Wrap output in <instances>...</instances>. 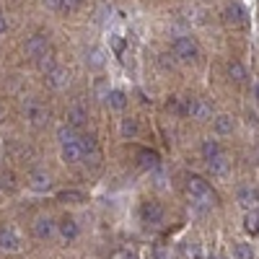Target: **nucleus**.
Wrapping results in <instances>:
<instances>
[{"mask_svg":"<svg viewBox=\"0 0 259 259\" xmlns=\"http://www.w3.org/2000/svg\"><path fill=\"white\" fill-rule=\"evenodd\" d=\"M187 192L192 197V205L200 207V210H207V207L218 205V194H215L212 187L205 179H200V177H189L187 179Z\"/></svg>","mask_w":259,"mask_h":259,"instance_id":"nucleus-1","label":"nucleus"},{"mask_svg":"<svg viewBox=\"0 0 259 259\" xmlns=\"http://www.w3.org/2000/svg\"><path fill=\"white\" fill-rule=\"evenodd\" d=\"M171 50H174V57H179L182 62H194L200 57V50L192 41V36H177L174 45H171Z\"/></svg>","mask_w":259,"mask_h":259,"instance_id":"nucleus-2","label":"nucleus"},{"mask_svg":"<svg viewBox=\"0 0 259 259\" xmlns=\"http://www.w3.org/2000/svg\"><path fill=\"white\" fill-rule=\"evenodd\" d=\"M182 117H192V119H207L210 117V106L202 101V99H182V109H179Z\"/></svg>","mask_w":259,"mask_h":259,"instance_id":"nucleus-3","label":"nucleus"},{"mask_svg":"<svg viewBox=\"0 0 259 259\" xmlns=\"http://www.w3.org/2000/svg\"><path fill=\"white\" fill-rule=\"evenodd\" d=\"M163 215H166V212H163V207H161L158 202H150V200H148V202L140 205V221H143L148 228H158V226L163 223Z\"/></svg>","mask_w":259,"mask_h":259,"instance_id":"nucleus-4","label":"nucleus"},{"mask_svg":"<svg viewBox=\"0 0 259 259\" xmlns=\"http://www.w3.org/2000/svg\"><path fill=\"white\" fill-rule=\"evenodd\" d=\"M24 114H26V119L34 124V127H39V124H45L47 119H50V112H47V106L45 104H39L36 99H29L26 104H24Z\"/></svg>","mask_w":259,"mask_h":259,"instance_id":"nucleus-5","label":"nucleus"},{"mask_svg":"<svg viewBox=\"0 0 259 259\" xmlns=\"http://www.w3.org/2000/svg\"><path fill=\"white\" fill-rule=\"evenodd\" d=\"M223 21H226V26H233V29L244 26L246 24V8L239 3H228L223 8Z\"/></svg>","mask_w":259,"mask_h":259,"instance_id":"nucleus-6","label":"nucleus"},{"mask_svg":"<svg viewBox=\"0 0 259 259\" xmlns=\"http://www.w3.org/2000/svg\"><path fill=\"white\" fill-rule=\"evenodd\" d=\"M47 50H50V36L47 34H34V36L26 39V55L29 57L39 60L41 55H47Z\"/></svg>","mask_w":259,"mask_h":259,"instance_id":"nucleus-7","label":"nucleus"},{"mask_svg":"<svg viewBox=\"0 0 259 259\" xmlns=\"http://www.w3.org/2000/svg\"><path fill=\"white\" fill-rule=\"evenodd\" d=\"M55 233H57V223L50 218V215H39V218L34 221V236L36 239L47 241V239H52Z\"/></svg>","mask_w":259,"mask_h":259,"instance_id":"nucleus-8","label":"nucleus"},{"mask_svg":"<svg viewBox=\"0 0 259 259\" xmlns=\"http://www.w3.org/2000/svg\"><path fill=\"white\" fill-rule=\"evenodd\" d=\"M0 249H3V251H18L21 249V239H18L16 228L0 226Z\"/></svg>","mask_w":259,"mask_h":259,"instance_id":"nucleus-9","label":"nucleus"},{"mask_svg":"<svg viewBox=\"0 0 259 259\" xmlns=\"http://www.w3.org/2000/svg\"><path fill=\"white\" fill-rule=\"evenodd\" d=\"M57 231L65 241H75L78 236H80V226L75 223V218H70V215H65V218L57 223Z\"/></svg>","mask_w":259,"mask_h":259,"instance_id":"nucleus-10","label":"nucleus"},{"mask_svg":"<svg viewBox=\"0 0 259 259\" xmlns=\"http://www.w3.org/2000/svg\"><path fill=\"white\" fill-rule=\"evenodd\" d=\"M207 168H210L212 177H228V171H231V158H228L226 153H218L215 158L207 161Z\"/></svg>","mask_w":259,"mask_h":259,"instance_id":"nucleus-11","label":"nucleus"},{"mask_svg":"<svg viewBox=\"0 0 259 259\" xmlns=\"http://www.w3.org/2000/svg\"><path fill=\"white\" fill-rule=\"evenodd\" d=\"M60 156H62V161H65V163H78V161L83 158V153H80V145H78V140L62 143V145H60Z\"/></svg>","mask_w":259,"mask_h":259,"instance_id":"nucleus-12","label":"nucleus"},{"mask_svg":"<svg viewBox=\"0 0 259 259\" xmlns=\"http://www.w3.org/2000/svg\"><path fill=\"white\" fill-rule=\"evenodd\" d=\"M47 83L52 85V89H65V85L70 83V70L68 68H55L52 73H47Z\"/></svg>","mask_w":259,"mask_h":259,"instance_id":"nucleus-13","label":"nucleus"},{"mask_svg":"<svg viewBox=\"0 0 259 259\" xmlns=\"http://www.w3.org/2000/svg\"><path fill=\"white\" fill-rule=\"evenodd\" d=\"M78 145H80L83 158H96L99 156V143H96L94 135H78Z\"/></svg>","mask_w":259,"mask_h":259,"instance_id":"nucleus-14","label":"nucleus"},{"mask_svg":"<svg viewBox=\"0 0 259 259\" xmlns=\"http://www.w3.org/2000/svg\"><path fill=\"white\" fill-rule=\"evenodd\" d=\"M212 130L218 135H231L233 130H236V119L231 114H218V117L212 119Z\"/></svg>","mask_w":259,"mask_h":259,"instance_id":"nucleus-15","label":"nucleus"},{"mask_svg":"<svg viewBox=\"0 0 259 259\" xmlns=\"http://www.w3.org/2000/svg\"><path fill=\"white\" fill-rule=\"evenodd\" d=\"M29 187H31L34 192H50L52 179H50L47 171H34V174L29 177Z\"/></svg>","mask_w":259,"mask_h":259,"instance_id":"nucleus-16","label":"nucleus"},{"mask_svg":"<svg viewBox=\"0 0 259 259\" xmlns=\"http://www.w3.org/2000/svg\"><path fill=\"white\" fill-rule=\"evenodd\" d=\"M85 119H89V112H85V106L73 104L70 109H68V124H70V127H83Z\"/></svg>","mask_w":259,"mask_h":259,"instance_id":"nucleus-17","label":"nucleus"},{"mask_svg":"<svg viewBox=\"0 0 259 259\" xmlns=\"http://www.w3.org/2000/svg\"><path fill=\"white\" fill-rule=\"evenodd\" d=\"M138 161H140V166H143V168H150V171L161 166V156L156 153V150H148V148L138 153Z\"/></svg>","mask_w":259,"mask_h":259,"instance_id":"nucleus-18","label":"nucleus"},{"mask_svg":"<svg viewBox=\"0 0 259 259\" xmlns=\"http://www.w3.org/2000/svg\"><path fill=\"white\" fill-rule=\"evenodd\" d=\"M236 200H239V205H241V207H246V210H249L254 202H259V200H256V189H254V187H239V192H236Z\"/></svg>","mask_w":259,"mask_h":259,"instance_id":"nucleus-19","label":"nucleus"},{"mask_svg":"<svg viewBox=\"0 0 259 259\" xmlns=\"http://www.w3.org/2000/svg\"><path fill=\"white\" fill-rule=\"evenodd\" d=\"M104 99H106V104H109V109H117V112L127 106V96H124V91H119V89H112Z\"/></svg>","mask_w":259,"mask_h":259,"instance_id":"nucleus-20","label":"nucleus"},{"mask_svg":"<svg viewBox=\"0 0 259 259\" xmlns=\"http://www.w3.org/2000/svg\"><path fill=\"white\" fill-rule=\"evenodd\" d=\"M119 133H122V138H138L140 135V124H138V119H133V117H127V119H122V127H119Z\"/></svg>","mask_w":259,"mask_h":259,"instance_id":"nucleus-21","label":"nucleus"},{"mask_svg":"<svg viewBox=\"0 0 259 259\" xmlns=\"http://www.w3.org/2000/svg\"><path fill=\"white\" fill-rule=\"evenodd\" d=\"M244 228H246V233L259 236V210H249L244 215Z\"/></svg>","mask_w":259,"mask_h":259,"instance_id":"nucleus-22","label":"nucleus"},{"mask_svg":"<svg viewBox=\"0 0 259 259\" xmlns=\"http://www.w3.org/2000/svg\"><path fill=\"white\" fill-rule=\"evenodd\" d=\"M228 75H231V80H236V83H244V80H246V68H244L239 60H231V62H228Z\"/></svg>","mask_w":259,"mask_h":259,"instance_id":"nucleus-23","label":"nucleus"},{"mask_svg":"<svg viewBox=\"0 0 259 259\" xmlns=\"http://www.w3.org/2000/svg\"><path fill=\"white\" fill-rule=\"evenodd\" d=\"M202 156H205V161H210V158H215V156H218V153H223V148H221V143L218 140H202Z\"/></svg>","mask_w":259,"mask_h":259,"instance_id":"nucleus-24","label":"nucleus"},{"mask_svg":"<svg viewBox=\"0 0 259 259\" xmlns=\"http://www.w3.org/2000/svg\"><path fill=\"white\" fill-rule=\"evenodd\" d=\"M233 259H254V249L244 241L233 244Z\"/></svg>","mask_w":259,"mask_h":259,"instance_id":"nucleus-25","label":"nucleus"},{"mask_svg":"<svg viewBox=\"0 0 259 259\" xmlns=\"http://www.w3.org/2000/svg\"><path fill=\"white\" fill-rule=\"evenodd\" d=\"M57 140H60V145H62V143H70V140H78V135H75V127H70V124H62V127L57 130Z\"/></svg>","mask_w":259,"mask_h":259,"instance_id":"nucleus-26","label":"nucleus"},{"mask_svg":"<svg viewBox=\"0 0 259 259\" xmlns=\"http://www.w3.org/2000/svg\"><path fill=\"white\" fill-rule=\"evenodd\" d=\"M184 251H187L189 259H207L205 251H202V244H200V241H189V244L184 246Z\"/></svg>","mask_w":259,"mask_h":259,"instance_id":"nucleus-27","label":"nucleus"},{"mask_svg":"<svg viewBox=\"0 0 259 259\" xmlns=\"http://www.w3.org/2000/svg\"><path fill=\"white\" fill-rule=\"evenodd\" d=\"M57 200H62V202H83L85 197H83V192L65 189V192H60V194H57Z\"/></svg>","mask_w":259,"mask_h":259,"instance_id":"nucleus-28","label":"nucleus"},{"mask_svg":"<svg viewBox=\"0 0 259 259\" xmlns=\"http://www.w3.org/2000/svg\"><path fill=\"white\" fill-rule=\"evenodd\" d=\"M36 65H39V70L45 73V75H47V73H52V70L57 68V65H55V60H52V55H41V57L36 60Z\"/></svg>","mask_w":259,"mask_h":259,"instance_id":"nucleus-29","label":"nucleus"},{"mask_svg":"<svg viewBox=\"0 0 259 259\" xmlns=\"http://www.w3.org/2000/svg\"><path fill=\"white\" fill-rule=\"evenodd\" d=\"M124 47H127L124 36H112V50H114V55H122V52H124Z\"/></svg>","mask_w":259,"mask_h":259,"instance_id":"nucleus-30","label":"nucleus"},{"mask_svg":"<svg viewBox=\"0 0 259 259\" xmlns=\"http://www.w3.org/2000/svg\"><path fill=\"white\" fill-rule=\"evenodd\" d=\"M153 259H171V251L163 244H156L153 246Z\"/></svg>","mask_w":259,"mask_h":259,"instance_id":"nucleus-31","label":"nucleus"},{"mask_svg":"<svg viewBox=\"0 0 259 259\" xmlns=\"http://www.w3.org/2000/svg\"><path fill=\"white\" fill-rule=\"evenodd\" d=\"M41 3L52 11H65V0H41Z\"/></svg>","mask_w":259,"mask_h":259,"instance_id":"nucleus-32","label":"nucleus"},{"mask_svg":"<svg viewBox=\"0 0 259 259\" xmlns=\"http://www.w3.org/2000/svg\"><path fill=\"white\" fill-rule=\"evenodd\" d=\"M114 259H138V254H135V251H130V249H122V251H117Z\"/></svg>","mask_w":259,"mask_h":259,"instance_id":"nucleus-33","label":"nucleus"},{"mask_svg":"<svg viewBox=\"0 0 259 259\" xmlns=\"http://www.w3.org/2000/svg\"><path fill=\"white\" fill-rule=\"evenodd\" d=\"M83 3V0H65V11H70V8H78Z\"/></svg>","mask_w":259,"mask_h":259,"instance_id":"nucleus-34","label":"nucleus"},{"mask_svg":"<svg viewBox=\"0 0 259 259\" xmlns=\"http://www.w3.org/2000/svg\"><path fill=\"white\" fill-rule=\"evenodd\" d=\"M6 29H8V21L6 16H0V34H6Z\"/></svg>","mask_w":259,"mask_h":259,"instance_id":"nucleus-35","label":"nucleus"},{"mask_svg":"<svg viewBox=\"0 0 259 259\" xmlns=\"http://www.w3.org/2000/svg\"><path fill=\"white\" fill-rule=\"evenodd\" d=\"M91 62H94V65H101V55H99V52H91Z\"/></svg>","mask_w":259,"mask_h":259,"instance_id":"nucleus-36","label":"nucleus"},{"mask_svg":"<svg viewBox=\"0 0 259 259\" xmlns=\"http://www.w3.org/2000/svg\"><path fill=\"white\" fill-rule=\"evenodd\" d=\"M254 99H256V101H259V80H256V83H254Z\"/></svg>","mask_w":259,"mask_h":259,"instance_id":"nucleus-37","label":"nucleus"},{"mask_svg":"<svg viewBox=\"0 0 259 259\" xmlns=\"http://www.w3.org/2000/svg\"><path fill=\"white\" fill-rule=\"evenodd\" d=\"M207 259H228V256H223V254H210Z\"/></svg>","mask_w":259,"mask_h":259,"instance_id":"nucleus-38","label":"nucleus"},{"mask_svg":"<svg viewBox=\"0 0 259 259\" xmlns=\"http://www.w3.org/2000/svg\"><path fill=\"white\" fill-rule=\"evenodd\" d=\"M256 200H259V189H256Z\"/></svg>","mask_w":259,"mask_h":259,"instance_id":"nucleus-39","label":"nucleus"},{"mask_svg":"<svg viewBox=\"0 0 259 259\" xmlns=\"http://www.w3.org/2000/svg\"><path fill=\"white\" fill-rule=\"evenodd\" d=\"M256 153H259V148H256Z\"/></svg>","mask_w":259,"mask_h":259,"instance_id":"nucleus-40","label":"nucleus"}]
</instances>
